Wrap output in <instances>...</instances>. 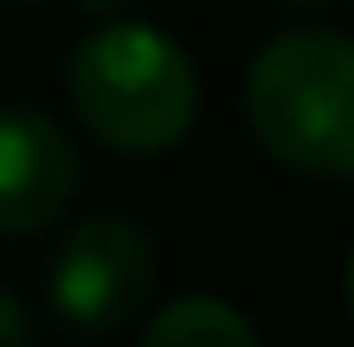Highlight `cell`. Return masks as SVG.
Masks as SVG:
<instances>
[{"label":"cell","mask_w":354,"mask_h":347,"mask_svg":"<svg viewBox=\"0 0 354 347\" xmlns=\"http://www.w3.org/2000/svg\"><path fill=\"white\" fill-rule=\"evenodd\" d=\"M143 347H261L255 323L224 298H174L149 317Z\"/></svg>","instance_id":"5"},{"label":"cell","mask_w":354,"mask_h":347,"mask_svg":"<svg viewBox=\"0 0 354 347\" xmlns=\"http://www.w3.org/2000/svg\"><path fill=\"white\" fill-rule=\"evenodd\" d=\"M12 6H19V0H12Z\"/></svg>","instance_id":"10"},{"label":"cell","mask_w":354,"mask_h":347,"mask_svg":"<svg viewBox=\"0 0 354 347\" xmlns=\"http://www.w3.org/2000/svg\"><path fill=\"white\" fill-rule=\"evenodd\" d=\"M286 6H330V0H286Z\"/></svg>","instance_id":"9"},{"label":"cell","mask_w":354,"mask_h":347,"mask_svg":"<svg viewBox=\"0 0 354 347\" xmlns=\"http://www.w3.org/2000/svg\"><path fill=\"white\" fill-rule=\"evenodd\" d=\"M87 12H118V6H131V0H81Z\"/></svg>","instance_id":"7"},{"label":"cell","mask_w":354,"mask_h":347,"mask_svg":"<svg viewBox=\"0 0 354 347\" xmlns=\"http://www.w3.org/2000/svg\"><path fill=\"white\" fill-rule=\"evenodd\" d=\"M0 347H37V323L12 286H0Z\"/></svg>","instance_id":"6"},{"label":"cell","mask_w":354,"mask_h":347,"mask_svg":"<svg viewBox=\"0 0 354 347\" xmlns=\"http://www.w3.org/2000/svg\"><path fill=\"white\" fill-rule=\"evenodd\" d=\"M348 310H354V255H348Z\"/></svg>","instance_id":"8"},{"label":"cell","mask_w":354,"mask_h":347,"mask_svg":"<svg viewBox=\"0 0 354 347\" xmlns=\"http://www.w3.org/2000/svg\"><path fill=\"white\" fill-rule=\"evenodd\" d=\"M255 143L311 180H354V37L299 25L255 50L243 81Z\"/></svg>","instance_id":"1"},{"label":"cell","mask_w":354,"mask_h":347,"mask_svg":"<svg viewBox=\"0 0 354 347\" xmlns=\"http://www.w3.org/2000/svg\"><path fill=\"white\" fill-rule=\"evenodd\" d=\"M68 106L112 155H168L199 118V75L168 31L118 19L75 43Z\"/></svg>","instance_id":"2"},{"label":"cell","mask_w":354,"mask_h":347,"mask_svg":"<svg viewBox=\"0 0 354 347\" xmlns=\"http://www.w3.org/2000/svg\"><path fill=\"white\" fill-rule=\"evenodd\" d=\"M81 192L75 137L37 106H0V236H37Z\"/></svg>","instance_id":"4"},{"label":"cell","mask_w":354,"mask_h":347,"mask_svg":"<svg viewBox=\"0 0 354 347\" xmlns=\"http://www.w3.org/2000/svg\"><path fill=\"white\" fill-rule=\"evenodd\" d=\"M156 273L162 267H156L149 230L118 211H100L56 242V255L44 267V298L62 329L112 335L143 317V304L156 298Z\"/></svg>","instance_id":"3"}]
</instances>
